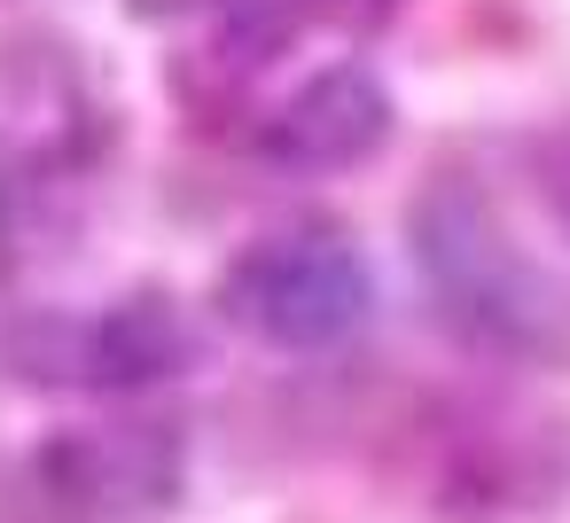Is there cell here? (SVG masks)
I'll return each mask as SVG.
<instances>
[{
    "mask_svg": "<svg viewBox=\"0 0 570 523\" xmlns=\"http://www.w3.org/2000/svg\"><path fill=\"white\" fill-rule=\"evenodd\" d=\"M414 274L438 313L508 359H562L570 352V289L508 235V219L469 180H430L406 204Z\"/></svg>",
    "mask_w": 570,
    "mask_h": 523,
    "instance_id": "1",
    "label": "cell"
},
{
    "mask_svg": "<svg viewBox=\"0 0 570 523\" xmlns=\"http://www.w3.org/2000/svg\"><path fill=\"white\" fill-rule=\"evenodd\" d=\"M0 359H9L24 383L141 391V383H165V375H180L196 359V328L157 289H141L126 305H102V313L40 305V313H17L9 328H0Z\"/></svg>",
    "mask_w": 570,
    "mask_h": 523,
    "instance_id": "2",
    "label": "cell"
},
{
    "mask_svg": "<svg viewBox=\"0 0 570 523\" xmlns=\"http://www.w3.org/2000/svg\"><path fill=\"white\" fill-rule=\"evenodd\" d=\"M219 305L282 352H328L367 320L375 274L336 235H274V243H258L227 266Z\"/></svg>",
    "mask_w": 570,
    "mask_h": 523,
    "instance_id": "3",
    "label": "cell"
},
{
    "mask_svg": "<svg viewBox=\"0 0 570 523\" xmlns=\"http://www.w3.org/2000/svg\"><path fill=\"white\" fill-rule=\"evenodd\" d=\"M40 484L56 507L95 523L157 515L180 492V437L165 422H118V430H71L40 445Z\"/></svg>",
    "mask_w": 570,
    "mask_h": 523,
    "instance_id": "4",
    "label": "cell"
},
{
    "mask_svg": "<svg viewBox=\"0 0 570 523\" xmlns=\"http://www.w3.org/2000/svg\"><path fill=\"white\" fill-rule=\"evenodd\" d=\"M391 126H399L391 87H383L367 63H336V71L305 79V87L258 126V157H266L274 172H297V180H313V172H352V165H367V157L391 141Z\"/></svg>",
    "mask_w": 570,
    "mask_h": 523,
    "instance_id": "5",
    "label": "cell"
},
{
    "mask_svg": "<svg viewBox=\"0 0 570 523\" xmlns=\"http://www.w3.org/2000/svg\"><path fill=\"white\" fill-rule=\"evenodd\" d=\"M399 9V0H289V17H313V24H344V32H360V24H383Z\"/></svg>",
    "mask_w": 570,
    "mask_h": 523,
    "instance_id": "6",
    "label": "cell"
},
{
    "mask_svg": "<svg viewBox=\"0 0 570 523\" xmlns=\"http://www.w3.org/2000/svg\"><path fill=\"white\" fill-rule=\"evenodd\" d=\"M141 24H180V17H212V9H235V0H126Z\"/></svg>",
    "mask_w": 570,
    "mask_h": 523,
    "instance_id": "7",
    "label": "cell"
},
{
    "mask_svg": "<svg viewBox=\"0 0 570 523\" xmlns=\"http://www.w3.org/2000/svg\"><path fill=\"white\" fill-rule=\"evenodd\" d=\"M547 204L562 211V227H570V141L554 149V165H547Z\"/></svg>",
    "mask_w": 570,
    "mask_h": 523,
    "instance_id": "8",
    "label": "cell"
}]
</instances>
